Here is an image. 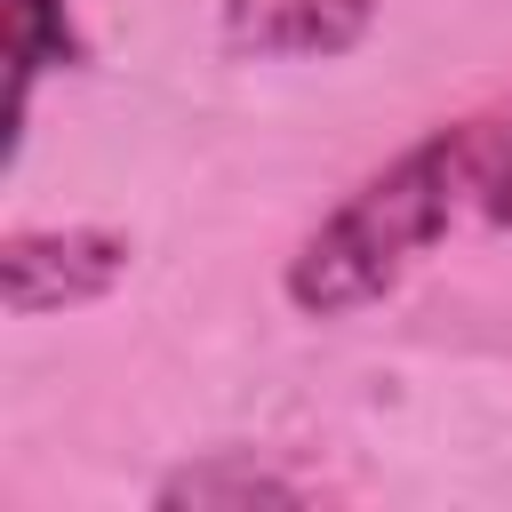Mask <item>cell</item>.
<instances>
[{"label": "cell", "instance_id": "6da1fadb", "mask_svg": "<svg viewBox=\"0 0 512 512\" xmlns=\"http://www.w3.org/2000/svg\"><path fill=\"white\" fill-rule=\"evenodd\" d=\"M504 112H456L376 160L344 200H328L280 256V304L296 320H360L416 280L464 224L488 216Z\"/></svg>", "mask_w": 512, "mask_h": 512}, {"label": "cell", "instance_id": "7a4b0ae2", "mask_svg": "<svg viewBox=\"0 0 512 512\" xmlns=\"http://www.w3.org/2000/svg\"><path fill=\"white\" fill-rule=\"evenodd\" d=\"M136 272V232L104 216H56V224H8L0 232V312L8 320H56L120 296Z\"/></svg>", "mask_w": 512, "mask_h": 512}, {"label": "cell", "instance_id": "3957f363", "mask_svg": "<svg viewBox=\"0 0 512 512\" xmlns=\"http://www.w3.org/2000/svg\"><path fill=\"white\" fill-rule=\"evenodd\" d=\"M376 24L384 0H216V48L232 64H344Z\"/></svg>", "mask_w": 512, "mask_h": 512}, {"label": "cell", "instance_id": "277c9868", "mask_svg": "<svg viewBox=\"0 0 512 512\" xmlns=\"http://www.w3.org/2000/svg\"><path fill=\"white\" fill-rule=\"evenodd\" d=\"M320 496L328 480L288 448H208L152 480V512H304Z\"/></svg>", "mask_w": 512, "mask_h": 512}, {"label": "cell", "instance_id": "5b68a950", "mask_svg": "<svg viewBox=\"0 0 512 512\" xmlns=\"http://www.w3.org/2000/svg\"><path fill=\"white\" fill-rule=\"evenodd\" d=\"M88 64H96V32H88L80 0H8V168L24 160L40 80L88 72Z\"/></svg>", "mask_w": 512, "mask_h": 512}, {"label": "cell", "instance_id": "8992f818", "mask_svg": "<svg viewBox=\"0 0 512 512\" xmlns=\"http://www.w3.org/2000/svg\"><path fill=\"white\" fill-rule=\"evenodd\" d=\"M488 232H512V112H504V144H496V184H488Z\"/></svg>", "mask_w": 512, "mask_h": 512}]
</instances>
